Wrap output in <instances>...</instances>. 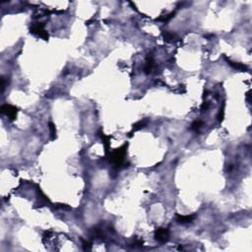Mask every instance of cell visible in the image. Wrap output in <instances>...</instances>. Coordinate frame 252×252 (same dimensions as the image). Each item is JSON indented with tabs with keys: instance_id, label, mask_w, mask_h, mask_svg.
<instances>
[{
	"instance_id": "16",
	"label": "cell",
	"mask_w": 252,
	"mask_h": 252,
	"mask_svg": "<svg viewBox=\"0 0 252 252\" xmlns=\"http://www.w3.org/2000/svg\"><path fill=\"white\" fill-rule=\"evenodd\" d=\"M209 108V102H204L202 105V111H206Z\"/></svg>"
},
{
	"instance_id": "13",
	"label": "cell",
	"mask_w": 252,
	"mask_h": 252,
	"mask_svg": "<svg viewBox=\"0 0 252 252\" xmlns=\"http://www.w3.org/2000/svg\"><path fill=\"white\" fill-rule=\"evenodd\" d=\"M82 242H83V248L84 250H91V243L89 241H86V240L82 239Z\"/></svg>"
},
{
	"instance_id": "10",
	"label": "cell",
	"mask_w": 252,
	"mask_h": 252,
	"mask_svg": "<svg viewBox=\"0 0 252 252\" xmlns=\"http://www.w3.org/2000/svg\"><path fill=\"white\" fill-rule=\"evenodd\" d=\"M49 127L50 129V138L52 139V140H54V139L56 138V129H55V125L53 124L52 122H49Z\"/></svg>"
},
{
	"instance_id": "7",
	"label": "cell",
	"mask_w": 252,
	"mask_h": 252,
	"mask_svg": "<svg viewBox=\"0 0 252 252\" xmlns=\"http://www.w3.org/2000/svg\"><path fill=\"white\" fill-rule=\"evenodd\" d=\"M226 61H228V63L230 64V65L231 66L232 68H234V69H237V70H241V71H245L247 70L246 66L243 65V64L241 63H238V62H233V61L230 60V59H226Z\"/></svg>"
},
{
	"instance_id": "12",
	"label": "cell",
	"mask_w": 252,
	"mask_h": 252,
	"mask_svg": "<svg viewBox=\"0 0 252 252\" xmlns=\"http://www.w3.org/2000/svg\"><path fill=\"white\" fill-rule=\"evenodd\" d=\"M175 12H171L170 14H168V15H166V16H164V17H161V18H159V21H164V22H166V21H169V20L171 19V18L172 17H175Z\"/></svg>"
},
{
	"instance_id": "11",
	"label": "cell",
	"mask_w": 252,
	"mask_h": 252,
	"mask_svg": "<svg viewBox=\"0 0 252 252\" xmlns=\"http://www.w3.org/2000/svg\"><path fill=\"white\" fill-rule=\"evenodd\" d=\"M203 125V123H202V121H200V120H196V121H194L193 123H192V125H191V129L193 130V131H198L199 129H200L201 128V126Z\"/></svg>"
},
{
	"instance_id": "14",
	"label": "cell",
	"mask_w": 252,
	"mask_h": 252,
	"mask_svg": "<svg viewBox=\"0 0 252 252\" xmlns=\"http://www.w3.org/2000/svg\"><path fill=\"white\" fill-rule=\"evenodd\" d=\"M224 118V108L220 109V112L219 114H218V119H219V121H222Z\"/></svg>"
},
{
	"instance_id": "4",
	"label": "cell",
	"mask_w": 252,
	"mask_h": 252,
	"mask_svg": "<svg viewBox=\"0 0 252 252\" xmlns=\"http://www.w3.org/2000/svg\"><path fill=\"white\" fill-rule=\"evenodd\" d=\"M31 33L40 36V38H44V40L49 38V35H47L46 32L43 30V24H42V23H36V25H34L31 28Z\"/></svg>"
},
{
	"instance_id": "9",
	"label": "cell",
	"mask_w": 252,
	"mask_h": 252,
	"mask_svg": "<svg viewBox=\"0 0 252 252\" xmlns=\"http://www.w3.org/2000/svg\"><path fill=\"white\" fill-rule=\"evenodd\" d=\"M164 38L168 42H172V40H175V38H176V36L173 33H170V32H164Z\"/></svg>"
},
{
	"instance_id": "8",
	"label": "cell",
	"mask_w": 252,
	"mask_h": 252,
	"mask_svg": "<svg viewBox=\"0 0 252 252\" xmlns=\"http://www.w3.org/2000/svg\"><path fill=\"white\" fill-rule=\"evenodd\" d=\"M147 123H148L147 119L138 121V122L135 123V124L133 125V131H137V130H140V129H142V128H144L146 125H147Z\"/></svg>"
},
{
	"instance_id": "2",
	"label": "cell",
	"mask_w": 252,
	"mask_h": 252,
	"mask_svg": "<svg viewBox=\"0 0 252 252\" xmlns=\"http://www.w3.org/2000/svg\"><path fill=\"white\" fill-rule=\"evenodd\" d=\"M1 112L3 114H5L6 116H8L10 120H15L16 117H17V112H18V108L14 105L11 104H3L1 106Z\"/></svg>"
},
{
	"instance_id": "5",
	"label": "cell",
	"mask_w": 252,
	"mask_h": 252,
	"mask_svg": "<svg viewBox=\"0 0 252 252\" xmlns=\"http://www.w3.org/2000/svg\"><path fill=\"white\" fill-rule=\"evenodd\" d=\"M195 215H187V216H183V215H176V222L179 224H189L195 220Z\"/></svg>"
},
{
	"instance_id": "6",
	"label": "cell",
	"mask_w": 252,
	"mask_h": 252,
	"mask_svg": "<svg viewBox=\"0 0 252 252\" xmlns=\"http://www.w3.org/2000/svg\"><path fill=\"white\" fill-rule=\"evenodd\" d=\"M153 66H154V60H153V57L152 56H149L147 58V61H146V65H145V73L146 74H149L151 73V71L153 69Z\"/></svg>"
},
{
	"instance_id": "1",
	"label": "cell",
	"mask_w": 252,
	"mask_h": 252,
	"mask_svg": "<svg viewBox=\"0 0 252 252\" xmlns=\"http://www.w3.org/2000/svg\"><path fill=\"white\" fill-rule=\"evenodd\" d=\"M126 148H127V144L123 145L122 147H120L119 149H116L111 154V161L112 164H114V166H119L123 164V161H124V157L126 154Z\"/></svg>"
},
{
	"instance_id": "3",
	"label": "cell",
	"mask_w": 252,
	"mask_h": 252,
	"mask_svg": "<svg viewBox=\"0 0 252 252\" xmlns=\"http://www.w3.org/2000/svg\"><path fill=\"white\" fill-rule=\"evenodd\" d=\"M155 238L158 240L159 242H166L169 238V230L168 228H160L156 230L155 232Z\"/></svg>"
},
{
	"instance_id": "15",
	"label": "cell",
	"mask_w": 252,
	"mask_h": 252,
	"mask_svg": "<svg viewBox=\"0 0 252 252\" xmlns=\"http://www.w3.org/2000/svg\"><path fill=\"white\" fill-rule=\"evenodd\" d=\"M6 87V82H5V78L4 77H1V92L4 91V89H5Z\"/></svg>"
}]
</instances>
